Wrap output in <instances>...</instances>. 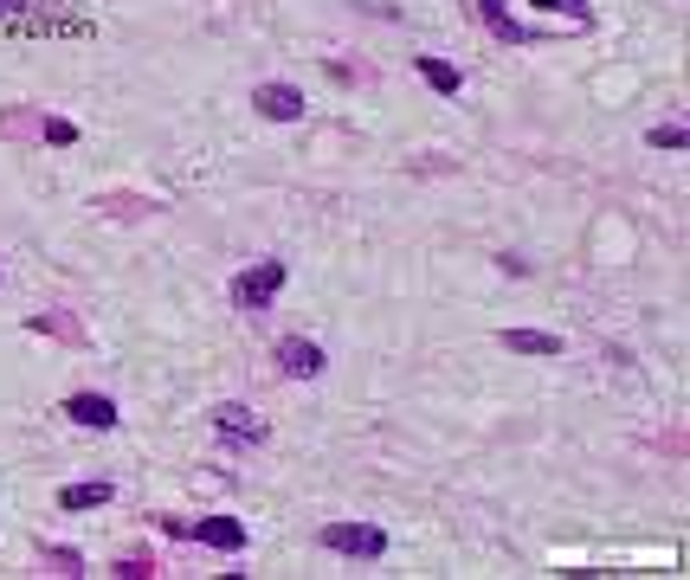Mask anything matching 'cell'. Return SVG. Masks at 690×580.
<instances>
[{
  "mask_svg": "<svg viewBox=\"0 0 690 580\" xmlns=\"http://www.w3.org/2000/svg\"><path fill=\"white\" fill-rule=\"evenodd\" d=\"M285 278H291L285 258H258V265H246V271L233 278V303H240V310H265V303L285 290Z\"/></svg>",
  "mask_w": 690,
  "mask_h": 580,
  "instance_id": "6da1fadb",
  "label": "cell"
},
{
  "mask_svg": "<svg viewBox=\"0 0 690 580\" xmlns=\"http://www.w3.org/2000/svg\"><path fill=\"white\" fill-rule=\"evenodd\" d=\"M323 548H336L348 561H381V555H388V535L375 529V523H330V529H323Z\"/></svg>",
  "mask_w": 690,
  "mask_h": 580,
  "instance_id": "7a4b0ae2",
  "label": "cell"
},
{
  "mask_svg": "<svg viewBox=\"0 0 690 580\" xmlns=\"http://www.w3.org/2000/svg\"><path fill=\"white\" fill-rule=\"evenodd\" d=\"M271 361H278V375H291V381H316V375L330 368V355H323V348H316L310 336H285Z\"/></svg>",
  "mask_w": 690,
  "mask_h": 580,
  "instance_id": "3957f363",
  "label": "cell"
},
{
  "mask_svg": "<svg viewBox=\"0 0 690 580\" xmlns=\"http://www.w3.org/2000/svg\"><path fill=\"white\" fill-rule=\"evenodd\" d=\"M213 433L226 438V445H240V451H252V445H265V420L252 413V406H213Z\"/></svg>",
  "mask_w": 690,
  "mask_h": 580,
  "instance_id": "277c9868",
  "label": "cell"
},
{
  "mask_svg": "<svg viewBox=\"0 0 690 580\" xmlns=\"http://www.w3.org/2000/svg\"><path fill=\"white\" fill-rule=\"evenodd\" d=\"M65 413H71V426H91V433H110V426L123 420L110 393H71V400H65Z\"/></svg>",
  "mask_w": 690,
  "mask_h": 580,
  "instance_id": "5b68a950",
  "label": "cell"
},
{
  "mask_svg": "<svg viewBox=\"0 0 690 580\" xmlns=\"http://www.w3.org/2000/svg\"><path fill=\"white\" fill-rule=\"evenodd\" d=\"M252 103H258V116H271V123H297V116H303V91H297V85H258Z\"/></svg>",
  "mask_w": 690,
  "mask_h": 580,
  "instance_id": "8992f818",
  "label": "cell"
},
{
  "mask_svg": "<svg viewBox=\"0 0 690 580\" xmlns=\"http://www.w3.org/2000/svg\"><path fill=\"white\" fill-rule=\"evenodd\" d=\"M181 535H194L207 548H226V555H240L246 548V529L233 523V516H207V523H181Z\"/></svg>",
  "mask_w": 690,
  "mask_h": 580,
  "instance_id": "52a82bcc",
  "label": "cell"
},
{
  "mask_svg": "<svg viewBox=\"0 0 690 580\" xmlns=\"http://www.w3.org/2000/svg\"><path fill=\"white\" fill-rule=\"evenodd\" d=\"M478 20L491 26V33H497V40H503V46H530V40H536V26H523V20H510V7H503V0H478Z\"/></svg>",
  "mask_w": 690,
  "mask_h": 580,
  "instance_id": "ba28073f",
  "label": "cell"
},
{
  "mask_svg": "<svg viewBox=\"0 0 690 580\" xmlns=\"http://www.w3.org/2000/svg\"><path fill=\"white\" fill-rule=\"evenodd\" d=\"M503 348H510V355H561L568 342L548 336V330H510V336H503Z\"/></svg>",
  "mask_w": 690,
  "mask_h": 580,
  "instance_id": "9c48e42d",
  "label": "cell"
},
{
  "mask_svg": "<svg viewBox=\"0 0 690 580\" xmlns=\"http://www.w3.org/2000/svg\"><path fill=\"white\" fill-rule=\"evenodd\" d=\"M110 497H116L110 483H65V490H58V510H98Z\"/></svg>",
  "mask_w": 690,
  "mask_h": 580,
  "instance_id": "30bf717a",
  "label": "cell"
},
{
  "mask_svg": "<svg viewBox=\"0 0 690 580\" xmlns=\"http://www.w3.org/2000/svg\"><path fill=\"white\" fill-rule=\"evenodd\" d=\"M420 78H426L433 91H445V97H458V85H465L458 65H445V58H420Z\"/></svg>",
  "mask_w": 690,
  "mask_h": 580,
  "instance_id": "8fae6325",
  "label": "cell"
},
{
  "mask_svg": "<svg viewBox=\"0 0 690 580\" xmlns=\"http://www.w3.org/2000/svg\"><path fill=\"white\" fill-rule=\"evenodd\" d=\"M690 143V130H678V123H658L652 130V148H685Z\"/></svg>",
  "mask_w": 690,
  "mask_h": 580,
  "instance_id": "7c38bea8",
  "label": "cell"
},
{
  "mask_svg": "<svg viewBox=\"0 0 690 580\" xmlns=\"http://www.w3.org/2000/svg\"><path fill=\"white\" fill-rule=\"evenodd\" d=\"M536 7H555V13H568V20H581V26L593 20V13H588V0H536Z\"/></svg>",
  "mask_w": 690,
  "mask_h": 580,
  "instance_id": "4fadbf2b",
  "label": "cell"
},
{
  "mask_svg": "<svg viewBox=\"0 0 690 580\" xmlns=\"http://www.w3.org/2000/svg\"><path fill=\"white\" fill-rule=\"evenodd\" d=\"M46 143H52V148H65V143H78V130H71L65 116H52V123H46Z\"/></svg>",
  "mask_w": 690,
  "mask_h": 580,
  "instance_id": "5bb4252c",
  "label": "cell"
},
{
  "mask_svg": "<svg viewBox=\"0 0 690 580\" xmlns=\"http://www.w3.org/2000/svg\"><path fill=\"white\" fill-rule=\"evenodd\" d=\"M13 7H20V0H0V13H13Z\"/></svg>",
  "mask_w": 690,
  "mask_h": 580,
  "instance_id": "9a60e30c",
  "label": "cell"
}]
</instances>
